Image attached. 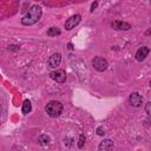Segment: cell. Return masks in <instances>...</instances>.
I'll use <instances>...</instances> for the list:
<instances>
[{
	"label": "cell",
	"mask_w": 151,
	"mask_h": 151,
	"mask_svg": "<svg viewBox=\"0 0 151 151\" xmlns=\"http://www.w3.org/2000/svg\"><path fill=\"white\" fill-rule=\"evenodd\" d=\"M41 14H42L41 8H40L38 5H33V6H31V8L28 9V12L22 17L21 24L25 25V26L34 25V24H37V22L40 20Z\"/></svg>",
	"instance_id": "1"
},
{
	"label": "cell",
	"mask_w": 151,
	"mask_h": 151,
	"mask_svg": "<svg viewBox=\"0 0 151 151\" xmlns=\"http://www.w3.org/2000/svg\"><path fill=\"white\" fill-rule=\"evenodd\" d=\"M45 110H46V113H47L50 117L57 118V117H59V116L61 114V112H63V104H61L60 101L52 100V101H50V103L46 105Z\"/></svg>",
	"instance_id": "2"
},
{
	"label": "cell",
	"mask_w": 151,
	"mask_h": 151,
	"mask_svg": "<svg viewBox=\"0 0 151 151\" xmlns=\"http://www.w3.org/2000/svg\"><path fill=\"white\" fill-rule=\"evenodd\" d=\"M92 66H93V68L96 71L104 72L107 68L109 64H107V61L104 58H101V57H94V59L92 60Z\"/></svg>",
	"instance_id": "3"
},
{
	"label": "cell",
	"mask_w": 151,
	"mask_h": 151,
	"mask_svg": "<svg viewBox=\"0 0 151 151\" xmlns=\"http://www.w3.org/2000/svg\"><path fill=\"white\" fill-rule=\"evenodd\" d=\"M50 77L57 83H64L66 80V72L64 70H55L50 73Z\"/></svg>",
	"instance_id": "4"
},
{
	"label": "cell",
	"mask_w": 151,
	"mask_h": 151,
	"mask_svg": "<svg viewBox=\"0 0 151 151\" xmlns=\"http://www.w3.org/2000/svg\"><path fill=\"white\" fill-rule=\"evenodd\" d=\"M80 20H81V17L79 15V14H76V15H72L71 18H68L67 20H66V22H65V28L66 29H72V28H74L79 22H80Z\"/></svg>",
	"instance_id": "5"
},
{
	"label": "cell",
	"mask_w": 151,
	"mask_h": 151,
	"mask_svg": "<svg viewBox=\"0 0 151 151\" xmlns=\"http://www.w3.org/2000/svg\"><path fill=\"white\" fill-rule=\"evenodd\" d=\"M129 101H130V104H131L132 106H134V107H139V106L142 105L143 97H142L138 92H133V93L130 94V97H129Z\"/></svg>",
	"instance_id": "6"
},
{
	"label": "cell",
	"mask_w": 151,
	"mask_h": 151,
	"mask_svg": "<svg viewBox=\"0 0 151 151\" xmlns=\"http://www.w3.org/2000/svg\"><path fill=\"white\" fill-rule=\"evenodd\" d=\"M60 61H61V55H60V53H53V54L50 57L47 64H48L50 67L57 68V67L60 65Z\"/></svg>",
	"instance_id": "7"
},
{
	"label": "cell",
	"mask_w": 151,
	"mask_h": 151,
	"mask_svg": "<svg viewBox=\"0 0 151 151\" xmlns=\"http://www.w3.org/2000/svg\"><path fill=\"white\" fill-rule=\"evenodd\" d=\"M149 53H150V48L146 47V46H143V47H140V48L136 52V59H137L138 61H143V60L147 57Z\"/></svg>",
	"instance_id": "8"
},
{
	"label": "cell",
	"mask_w": 151,
	"mask_h": 151,
	"mask_svg": "<svg viewBox=\"0 0 151 151\" xmlns=\"http://www.w3.org/2000/svg\"><path fill=\"white\" fill-rule=\"evenodd\" d=\"M111 26H112V28H114V29H124V31H127V29L131 28V25H130V24L124 22V21H119V20L112 21V22H111Z\"/></svg>",
	"instance_id": "9"
},
{
	"label": "cell",
	"mask_w": 151,
	"mask_h": 151,
	"mask_svg": "<svg viewBox=\"0 0 151 151\" xmlns=\"http://www.w3.org/2000/svg\"><path fill=\"white\" fill-rule=\"evenodd\" d=\"M112 149H113V142L111 139H104L98 146V151H111Z\"/></svg>",
	"instance_id": "10"
},
{
	"label": "cell",
	"mask_w": 151,
	"mask_h": 151,
	"mask_svg": "<svg viewBox=\"0 0 151 151\" xmlns=\"http://www.w3.org/2000/svg\"><path fill=\"white\" fill-rule=\"evenodd\" d=\"M32 106H31V101L29 100H25L24 104H22V113L24 114H27L29 111H31Z\"/></svg>",
	"instance_id": "11"
},
{
	"label": "cell",
	"mask_w": 151,
	"mask_h": 151,
	"mask_svg": "<svg viewBox=\"0 0 151 151\" xmlns=\"http://www.w3.org/2000/svg\"><path fill=\"white\" fill-rule=\"evenodd\" d=\"M59 34H60V29L58 27H51L47 31V35H50V37H54V35H59Z\"/></svg>",
	"instance_id": "12"
},
{
	"label": "cell",
	"mask_w": 151,
	"mask_h": 151,
	"mask_svg": "<svg viewBox=\"0 0 151 151\" xmlns=\"http://www.w3.org/2000/svg\"><path fill=\"white\" fill-rule=\"evenodd\" d=\"M39 143H40L41 145H47V144L50 143V137H48L47 134H41V136L39 137Z\"/></svg>",
	"instance_id": "13"
},
{
	"label": "cell",
	"mask_w": 151,
	"mask_h": 151,
	"mask_svg": "<svg viewBox=\"0 0 151 151\" xmlns=\"http://www.w3.org/2000/svg\"><path fill=\"white\" fill-rule=\"evenodd\" d=\"M145 112H146V114L149 117H151V101L146 103V105H145Z\"/></svg>",
	"instance_id": "14"
},
{
	"label": "cell",
	"mask_w": 151,
	"mask_h": 151,
	"mask_svg": "<svg viewBox=\"0 0 151 151\" xmlns=\"http://www.w3.org/2000/svg\"><path fill=\"white\" fill-rule=\"evenodd\" d=\"M84 143H85V136L84 134H80L79 136V143H78V146L81 149L84 146Z\"/></svg>",
	"instance_id": "15"
},
{
	"label": "cell",
	"mask_w": 151,
	"mask_h": 151,
	"mask_svg": "<svg viewBox=\"0 0 151 151\" xmlns=\"http://www.w3.org/2000/svg\"><path fill=\"white\" fill-rule=\"evenodd\" d=\"M97 133H98L99 136H103V134L105 133V132H104V127H103V126L98 127V129H97Z\"/></svg>",
	"instance_id": "16"
},
{
	"label": "cell",
	"mask_w": 151,
	"mask_h": 151,
	"mask_svg": "<svg viewBox=\"0 0 151 151\" xmlns=\"http://www.w3.org/2000/svg\"><path fill=\"white\" fill-rule=\"evenodd\" d=\"M97 5H98V2H93V4H92V6H91V11H93V9L97 7Z\"/></svg>",
	"instance_id": "17"
},
{
	"label": "cell",
	"mask_w": 151,
	"mask_h": 151,
	"mask_svg": "<svg viewBox=\"0 0 151 151\" xmlns=\"http://www.w3.org/2000/svg\"><path fill=\"white\" fill-rule=\"evenodd\" d=\"M150 86H151V81H150Z\"/></svg>",
	"instance_id": "18"
}]
</instances>
